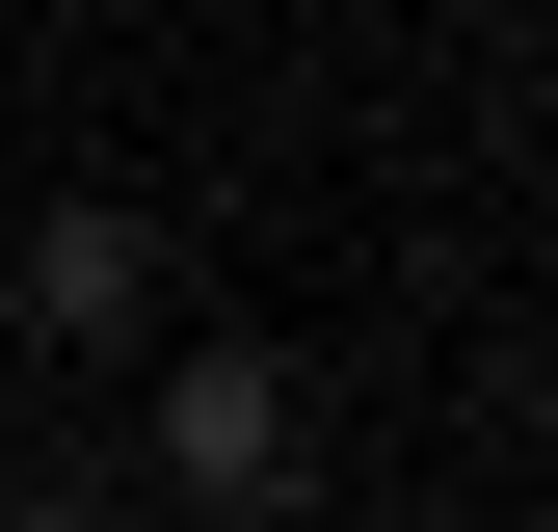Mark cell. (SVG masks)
Wrapping results in <instances>:
<instances>
[{
	"instance_id": "cell-1",
	"label": "cell",
	"mask_w": 558,
	"mask_h": 532,
	"mask_svg": "<svg viewBox=\"0 0 558 532\" xmlns=\"http://www.w3.org/2000/svg\"><path fill=\"white\" fill-rule=\"evenodd\" d=\"M160 452H186L214 506H293V373H266V347H186V373H160Z\"/></svg>"
},
{
	"instance_id": "cell-3",
	"label": "cell",
	"mask_w": 558,
	"mask_h": 532,
	"mask_svg": "<svg viewBox=\"0 0 558 532\" xmlns=\"http://www.w3.org/2000/svg\"><path fill=\"white\" fill-rule=\"evenodd\" d=\"M27 532H133V506H27Z\"/></svg>"
},
{
	"instance_id": "cell-2",
	"label": "cell",
	"mask_w": 558,
	"mask_h": 532,
	"mask_svg": "<svg viewBox=\"0 0 558 532\" xmlns=\"http://www.w3.org/2000/svg\"><path fill=\"white\" fill-rule=\"evenodd\" d=\"M133 293H160V240H133V214H27V319H81V347H107Z\"/></svg>"
}]
</instances>
